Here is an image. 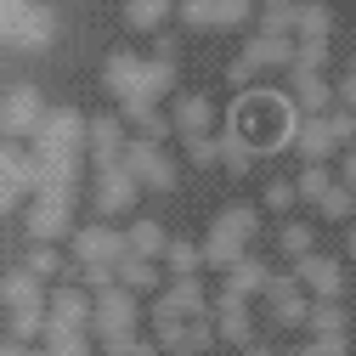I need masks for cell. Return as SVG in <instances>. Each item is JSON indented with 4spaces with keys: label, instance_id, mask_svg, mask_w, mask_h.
Returning a JSON list of instances; mask_svg holds the SVG:
<instances>
[{
    "label": "cell",
    "instance_id": "c3c4849f",
    "mask_svg": "<svg viewBox=\"0 0 356 356\" xmlns=\"http://www.w3.org/2000/svg\"><path fill=\"white\" fill-rule=\"evenodd\" d=\"M0 356H46V350H29V345H0Z\"/></svg>",
    "mask_w": 356,
    "mask_h": 356
},
{
    "label": "cell",
    "instance_id": "d6986e66",
    "mask_svg": "<svg viewBox=\"0 0 356 356\" xmlns=\"http://www.w3.org/2000/svg\"><path fill=\"white\" fill-rule=\"evenodd\" d=\"M294 147H300V159H305V164H323V159L339 147V136H334V119H328V113H311V119H300V124H294Z\"/></svg>",
    "mask_w": 356,
    "mask_h": 356
},
{
    "label": "cell",
    "instance_id": "6da1fadb",
    "mask_svg": "<svg viewBox=\"0 0 356 356\" xmlns=\"http://www.w3.org/2000/svg\"><path fill=\"white\" fill-rule=\"evenodd\" d=\"M57 40V12L40 0H0V46L17 51H46Z\"/></svg>",
    "mask_w": 356,
    "mask_h": 356
},
{
    "label": "cell",
    "instance_id": "bcb514c9",
    "mask_svg": "<svg viewBox=\"0 0 356 356\" xmlns=\"http://www.w3.org/2000/svg\"><path fill=\"white\" fill-rule=\"evenodd\" d=\"M153 57H164V63H175V40L159 29V46H153Z\"/></svg>",
    "mask_w": 356,
    "mask_h": 356
},
{
    "label": "cell",
    "instance_id": "7402d4cb",
    "mask_svg": "<svg viewBox=\"0 0 356 356\" xmlns=\"http://www.w3.org/2000/svg\"><path fill=\"white\" fill-rule=\"evenodd\" d=\"M119 119L136 130L142 142H164L170 130H175V119H170V113H159V102H124V108H119Z\"/></svg>",
    "mask_w": 356,
    "mask_h": 356
},
{
    "label": "cell",
    "instance_id": "ee69618b",
    "mask_svg": "<svg viewBox=\"0 0 356 356\" xmlns=\"http://www.w3.org/2000/svg\"><path fill=\"white\" fill-rule=\"evenodd\" d=\"M328 119H334V136H339V147H345V142H356V113H350V108H334Z\"/></svg>",
    "mask_w": 356,
    "mask_h": 356
},
{
    "label": "cell",
    "instance_id": "5bb4252c",
    "mask_svg": "<svg viewBox=\"0 0 356 356\" xmlns=\"http://www.w3.org/2000/svg\"><path fill=\"white\" fill-rule=\"evenodd\" d=\"M266 305H272V323H277V328L311 323V300H305L300 277H277V272H272V283H266Z\"/></svg>",
    "mask_w": 356,
    "mask_h": 356
},
{
    "label": "cell",
    "instance_id": "ba28073f",
    "mask_svg": "<svg viewBox=\"0 0 356 356\" xmlns=\"http://www.w3.org/2000/svg\"><path fill=\"white\" fill-rule=\"evenodd\" d=\"M254 68H294V34H272V29H254L243 40V57L232 63V79L254 74Z\"/></svg>",
    "mask_w": 356,
    "mask_h": 356
},
{
    "label": "cell",
    "instance_id": "d590c367",
    "mask_svg": "<svg viewBox=\"0 0 356 356\" xmlns=\"http://www.w3.org/2000/svg\"><path fill=\"white\" fill-rule=\"evenodd\" d=\"M6 334H12V345L40 339L46 334V311H6Z\"/></svg>",
    "mask_w": 356,
    "mask_h": 356
},
{
    "label": "cell",
    "instance_id": "8992f818",
    "mask_svg": "<svg viewBox=\"0 0 356 356\" xmlns=\"http://www.w3.org/2000/svg\"><path fill=\"white\" fill-rule=\"evenodd\" d=\"M68 249H74V266H119L130 254V238L113 232L108 220H85V227H74Z\"/></svg>",
    "mask_w": 356,
    "mask_h": 356
},
{
    "label": "cell",
    "instance_id": "4dcf8cb0",
    "mask_svg": "<svg viewBox=\"0 0 356 356\" xmlns=\"http://www.w3.org/2000/svg\"><path fill=\"white\" fill-rule=\"evenodd\" d=\"M23 266H29L40 283H51V277H63V272H68V260L57 254V243H34V249L23 254Z\"/></svg>",
    "mask_w": 356,
    "mask_h": 356
},
{
    "label": "cell",
    "instance_id": "277c9868",
    "mask_svg": "<svg viewBox=\"0 0 356 356\" xmlns=\"http://www.w3.org/2000/svg\"><path fill=\"white\" fill-rule=\"evenodd\" d=\"M74 187H40L34 204L23 209V227L34 243H57V238H74Z\"/></svg>",
    "mask_w": 356,
    "mask_h": 356
},
{
    "label": "cell",
    "instance_id": "816d5d0a",
    "mask_svg": "<svg viewBox=\"0 0 356 356\" xmlns=\"http://www.w3.org/2000/svg\"><path fill=\"white\" fill-rule=\"evenodd\" d=\"M175 356H193V350H175Z\"/></svg>",
    "mask_w": 356,
    "mask_h": 356
},
{
    "label": "cell",
    "instance_id": "ac0fdd59",
    "mask_svg": "<svg viewBox=\"0 0 356 356\" xmlns=\"http://www.w3.org/2000/svg\"><path fill=\"white\" fill-rule=\"evenodd\" d=\"M0 305L6 311H46V283H40L29 266H12L0 277Z\"/></svg>",
    "mask_w": 356,
    "mask_h": 356
},
{
    "label": "cell",
    "instance_id": "681fc988",
    "mask_svg": "<svg viewBox=\"0 0 356 356\" xmlns=\"http://www.w3.org/2000/svg\"><path fill=\"white\" fill-rule=\"evenodd\" d=\"M243 356H277V350H266V345H249V350H243Z\"/></svg>",
    "mask_w": 356,
    "mask_h": 356
},
{
    "label": "cell",
    "instance_id": "2e32d148",
    "mask_svg": "<svg viewBox=\"0 0 356 356\" xmlns=\"http://www.w3.org/2000/svg\"><path fill=\"white\" fill-rule=\"evenodd\" d=\"M294 277H300L305 294H317V300H339V294H345V266L328 260V254H305V260H294Z\"/></svg>",
    "mask_w": 356,
    "mask_h": 356
},
{
    "label": "cell",
    "instance_id": "9a60e30c",
    "mask_svg": "<svg viewBox=\"0 0 356 356\" xmlns=\"http://www.w3.org/2000/svg\"><path fill=\"white\" fill-rule=\"evenodd\" d=\"M124 119H113V113H97L91 119V142H85V159H91V170H108V164H119L124 159Z\"/></svg>",
    "mask_w": 356,
    "mask_h": 356
},
{
    "label": "cell",
    "instance_id": "7dc6e473",
    "mask_svg": "<svg viewBox=\"0 0 356 356\" xmlns=\"http://www.w3.org/2000/svg\"><path fill=\"white\" fill-rule=\"evenodd\" d=\"M339 181H345V187H356V153H350V159L339 164Z\"/></svg>",
    "mask_w": 356,
    "mask_h": 356
},
{
    "label": "cell",
    "instance_id": "e0dca14e",
    "mask_svg": "<svg viewBox=\"0 0 356 356\" xmlns=\"http://www.w3.org/2000/svg\"><path fill=\"white\" fill-rule=\"evenodd\" d=\"M91 311H97V294L57 289V294L46 300V328H91Z\"/></svg>",
    "mask_w": 356,
    "mask_h": 356
},
{
    "label": "cell",
    "instance_id": "f1b7e54d",
    "mask_svg": "<svg viewBox=\"0 0 356 356\" xmlns=\"http://www.w3.org/2000/svg\"><path fill=\"white\" fill-rule=\"evenodd\" d=\"M164 17H170V0H124V23H130V29L159 34V29H164Z\"/></svg>",
    "mask_w": 356,
    "mask_h": 356
},
{
    "label": "cell",
    "instance_id": "4316f807",
    "mask_svg": "<svg viewBox=\"0 0 356 356\" xmlns=\"http://www.w3.org/2000/svg\"><path fill=\"white\" fill-rule=\"evenodd\" d=\"M311 339H345V311L339 300H311Z\"/></svg>",
    "mask_w": 356,
    "mask_h": 356
},
{
    "label": "cell",
    "instance_id": "d6a6232c",
    "mask_svg": "<svg viewBox=\"0 0 356 356\" xmlns=\"http://www.w3.org/2000/svg\"><path fill=\"white\" fill-rule=\"evenodd\" d=\"M249 159H254V147H249L243 130H220V170L243 175V170H249Z\"/></svg>",
    "mask_w": 356,
    "mask_h": 356
},
{
    "label": "cell",
    "instance_id": "cb8c5ba5",
    "mask_svg": "<svg viewBox=\"0 0 356 356\" xmlns=\"http://www.w3.org/2000/svg\"><path fill=\"white\" fill-rule=\"evenodd\" d=\"M215 328H220V339L227 345H249V300H238V294H220L215 300Z\"/></svg>",
    "mask_w": 356,
    "mask_h": 356
},
{
    "label": "cell",
    "instance_id": "f35d334b",
    "mask_svg": "<svg viewBox=\"0 0 356 356\" xmlns=\"http://www.w3.org/2000/svg\"><path fill=\"white\" fill-rule=\"evenodd\" d=\"M277 249L294 254V260H305L311 254V220H289V227L277 232Z\"/></svg>",
    "mask_w": 356,
    "mask_h": 356
},
{
    "label": "cell",
    "instance_id": "b9f144b4",
    "mask_svg": "<svg viewBox=\"0 0 356 356\" xmlns=\"http://www.w3.org/2000/svg\"><path fill=\"white\" fill-rule=\"evenodd\" d=\"M294 198H300L294 181H272V187H266V209H294Z\"/></svg>",
    "mask_w": 356,
    "mask_h": 356
},
{
    "label": "cell",
    "instance_id": "7c38bea8",
    "mask_svg": "<svg viewBox=\"0 0 356 356\" xmlns=\"http://www.w3.org/2000/svg\"><path fill=\"white\" fill-rule=\"evenodd\" d=\"M254 17V0H181L187 29H243Z\"/></svg>",
    "mask_w": 356,
    "mask_h": 356
},
{
    "label": "cell",
    "instance_id": "52a82bcc",
    "mask_svg": "<svg viewBox=\"0 0 356 356\" xmlns=\"http://www.w3.org/2000/svg\"><path fill=\"white\" fill-rule=\"evenodd\" d=\"M119 164H124L130 175H136L142 187H153V193H175V181H181V170H175V159H170V153H164L159 142H142V136L124 147V159H119Z\"/></svg>",
    "mask_w": 356,
    "mask_h": 356
},
{
    "label": "cell",
    "instance_id": "ab89813d",
    "mask_svg": "<svg viewBox=\"0 0 356 356\" xmlns=\"http://www.w3.org/2000/svg\"><path fill=\"white\" fill-rule=\"evenodd\" d=\"M187 159H193V164H204V170H215V164H220V130L187 136Z\"/></svg>",
    "mask_w": 356,
    "mask_h": 356
},
{
    "label": "cell",
    "instance_id": "1f68e13d",
    "mask_svg": "<svg viewBox=\"0 0 356 356\" xmlns=\"http://www.w3.org/2000/svg\"><path fill=\"white\" fill-rule=\"evenodd\" d=\"M46 356H91L85 328H46Z\"/></svg>",
    "mask_w": 356,
    "mask_h": 356
},
{
    "label": "cell",
    "instance_id": "9c48e42d",
    "mask_svg": "<svg viewBox=\"0 0 356 356\" xmlns=\"http://www.w3.org/2000/svg\"><path fill=\"white\" fill-rule=\"evenodd\" d=\"M40 119H46V102H40L34 85H12V91L0 97V136H6V142H17V136L34 142Z\"/></svg>",
    "mask_w": 356,
    "mask_h": 356
},
{
    "label": "cell",
    "instance_id": "74e56055",
    "mask_svg": "<svg viewBox=\"0 0 356 356\" xmlns=\"http://www.w3.org/2000/svg\"><path fill=\"white\" fill-rule=\"evenodd\" d=\"M175 85V63H164V57H147V85H142V102H159L164 91Z\"/></svg>",
    "mask_w": 356,
    "mask_h": 356
},
{
    "label": "cell",
    "instance_id": "484cf974",
    "mask_svg": "<svg viewBox=\"0 0 356 356\" xmlns=\"http://www.w3.org/2000/svg\"><path fill=\"white\" fill-rule=\"evenodd\" d=\"M119 283H124L130 294L159 289V260H147V254H124V260H119Z\"/></svg>",
    "mask_w": 356,
    "mask_h": 356
},
{
    "label": "cell",
    "instance_id": "3957f363",
    "mask_svg": "<svg viewBox=\"0 0 356 356\" xmlns=\"http://www.w3.org/2000/svg\"><path fill=\"white\" fill-rule=\"evenodd\" d=\"M85 142H91V119L79 108H46V119L34 130V153L46 159H85Z\"/></svg>",
    "mask_w": 356,
    "mask_h": 356
},
{
    "label": "cell",
    "instance_id": "60d3db41",
    "mask_svg": "<svg viewBox=\"0 0 356 356\" xmlns=\"http://www.w3.org/2000/svg\"><path fill=\"white\" fill-rule=\"evenodd\" d=\"M323 63H328V40H294V68L323 74Z\"/></svg>",
    "mask_w": 356,
    "mask_h": 356
},
{
    "label": "cell",
    "instance_id": "7bdbcfd3",
    "mask_svg": "<svg viewBox=\"0 0 356 356\" xmlns=\"http://www.w3.org/2000/svg\"><path fill=\"white\" fill-rule=\"evenodd\" d=\"M102 350H108V356H153L159 345H147L142 334H130V339H119V345H102Z\"/></svg>",
    "mask_w": 356,
    "mask_h": 356
},
{
    "label": "cell",
    "instance_id": "603a6c76",
    "mask_svg": "<svg viewBox=\"0 0 356 356\" xmlns=\"http://www.w3.org/2000/svg\"><path fill=\"white\" fill-rule=\"evenodd\" d=\"M266 283H272V272H266V260H254V254H243L232 272H227V289L220 294H238V300H254V294H266Z\"/></svg>",
    "mask_w": 356,
    "mask_h": 356
},
{
    "label": "cell",
    "instance_id": "8d00e7d4",
    "mask_svg": "<svg viewBox=\"0 0 356 356\" xmlns=\"http://www.w3.org/2000/svg\"><path fill=\"white\" fill-rule=\"evenodd\" d=\"M294 187H300V198H311V204H317V198L334 187V170H328V164H305V170L294 175Z\"/></svg>",
    "mask_w": 356,
    "mask_h": 356
},
{
    "label": "cell",
    "instance_id": "5b68a950",
    "mask_svg": "<svg viewBox=\"0 0 356 356\" xmlns=\"http://www.w3.org/2000/svg\"><path fill=\"white\" fill-rule=\"evenodd\" d=\"M136 323H142V305H136V294H130L124 283H113V289H102V294H97L91 328H97V339H102V345L130 339V334H136Z\"/></svg>",
    "mask_w": 356,
    "mask_h": 356
},
{
    "label": "cell",
    "instance_id": "f907efd6",
    "mask_svg": "<svg viewBox=\"0 0 356 356\" xmlns=\"http://www.w3.org/2000/svg\"><path fill=\"white\" fill-rule=\"evenodd\" d=\"M345 249H350V260H356V227H350V232H345Z\"/></svg>",
    "mask_w": 356,
    "mask_h": 356
},
{
    "label": "cell",
    "instance_id": "f6af8a7d",
    "mask_svg": "<svg viewBox=\"0 0 356 356\" xmlns=\"http://www.w3.org/2000/svg\"><path fill=\"white\" fill-rule=\"evenodd\" d=\"M334 97H339V108H350V113H356V63L339 74V91H334Z\"/></svg>",
    "mask_w": 356,
    "mask_h": 356
},
{
    "label": "cell",
    "instance_id": "4fadbf2b",
    "mask_svg": "<svg viewBox=\"0 0 356 356\" xmlns=\"http://www.w3.org/2000/svg\"><path fill=\"white\" fill-rule=\"evenodd\" d=\"M142 85H147V57H130V51H113L102 63V91L124 108V102H142Z\"/></svg>",
    "mask_w": 356,
    "mask_h": 356
},
{
    "label": "cell",
    "instance_id": "8fae6325",
    "mask_svg": "<svg viewBox=\"0 0 356 356\" xmlns=\"http://www.w3.org/2000/svg\"><path fill=\"white\" fill-rule=\"evenodd\" d=\"M136 193H142V181H136V175H130L124 164H108V170H97L91 204H97V215L108 220V215H130V209H136Z\"/></svg>",
    "mask_w": 356,
    "mask_h": 356
},
{
    "label": "cell",
    "instance_id": "7a4b0ae2",
    "mask_svg": "<svg viewBox=\"0 0 356 356\" xmlns=\"http://www.w3.org/2000/svg\"><path fill=\"white\" fill-rule=\"evenodd\" d=\"M254 204H232V209H220L215 220V232L204 238V266H220V272H232V266L249 254V238H254Z\"/></svg>",
    "mask_w": 356,
    "mask_h": 356
},
{
    "label": "cell",
    "instance_id": "44dd1931",
    "mask_svg": "<svg viewBox=\"0 0 356 356\" xmlns=\"http://www.w3.org/2000/svg\"><path fill=\"white\" fill-rule=\"evenodd\" d=\"M204 311V289L193 283V277H175L164 294H159V317H175V323H193Z\"/></svg>",
    "mask_w": 356,
    "mask_h": 356
},
{
    "label": "cell",
    "instance_id": "ffe728a7",
    "mask_svg": "<svg viewBox=\"0 0 356 356\" xmlns=\"http://www.w3.org/2000/svg\"><path fill=\"white\" fill-rule=\"evenodd\" d=\"M294 108L311 119V113H334V85L323 79V74H311V68H294Z\"/></svg>",
    "mask_w": 356,
    "mask_h": 356
},
{
    "label": "cell",
    "instance_id": "e575fe53",
    "mask_svg": "<svg viewBox=\"0 0 356 356\" xmlns=\"http://www.w3.org/2000/svg\"><path fill=\"white\" fill-rule=\"evenodd\" d=\"M164 266H170L175 277H193L198 266H204V249H198V243H181V238H170V249H164Z\"/></svg>",
    "mask_w": 356,
    "mask_h": 356
},
{
    "label": "cell",
    "instance_id": "30bf717a",
    "mask_svg": "<svg viewBox=\"0 0 356 356\" xmlns=\"http://www.w3.org/2000/svg\"><path fill=\"white\" fill-rule=\"evenodd\" d=\"M40 187V164H34V147L17 153L12 142H0V215H12L23 193Z\"/></svg>",
    "mask_w": 356,
    "mask_h": 356
},
{
    "label": "cell",
    "instance_id": "836d02e7",
    "mask_svg": "<svg viewBox=\"0 0 356 356\" xmlns=\"http://www.w3.org/2000/svg\"><path fill=\"white\" fill-rule=\"evenodd\" d=\"M124 238H130V254H147V260H159V254L170 249V238L159 232V220H136Z\"/></svg>",
    "mask_w": 356,
    "mask_h": 356
},
{
    "label": "cell",
    "instance_id": "f546056e",
    "mask_svg": "<svg viewBox=\"0 0 356 356\" xmlns=\"http://www.w3.org/2000/svg\"><path fill=\"white\" fill-rule=\"evenodd\" d=\"M328 29H334V12L323 6V0H305L300 23H294V40H328Z\"/></svg>",
    "mask_w": 356,
    "mask_h": 356
},
{
    "label": "cell",
    "instance_id": "83f0119b",
    "mask_svg": "<svg viewBox=\"0 0 356 356\" xmlns=\"http://www.w3.org/2000/svg\"><path fill=\"white\" fill-rule=\"evenodd\" d=\"M317 215H323V220H334V227H339V220H356V187L334 181V187L317 198Z\"/></svg>",
    "mask_w": 356,
    "mask_h": 356
},
{
    "label": "cell",
    "instance_id": "d4e9b609",
    "mask_svg": "<svg viewBox=\"0 0 356 356\" xmlns=\"http://www.w3.org/2000/svg\"><path fill=\"white\" fill-rule=\"evenodd\" d=\"M170 119H175V130H181V136H204V130H215V108H209V97H175Z\"/></svg>",
    "mask_w": 356,
    "mask_h": 356
}]
</instances>
